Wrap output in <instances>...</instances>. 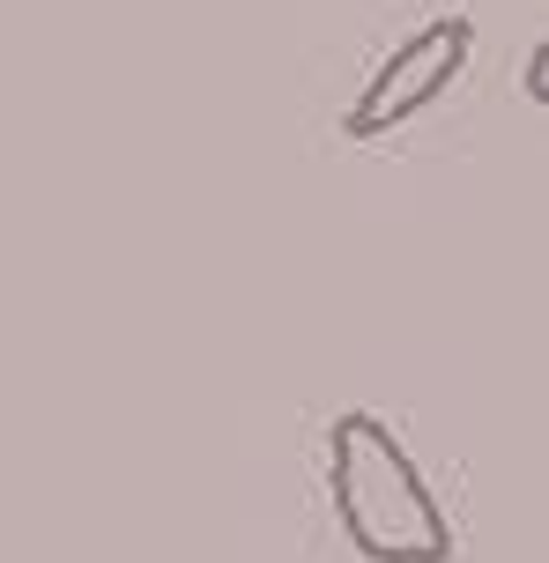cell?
Instances as JSON below:
<instances>
[{
  "instance_id": "cell-1",
  "label": "cell",
  "mask_w": 549,
  "mask_h": 563,
  "mask_svg": "<svg viewBox=\"0 0 549 563\" xmlns=\"http://www.w3.org/2000/svg\"><path fill=\"white\" fill-rule=\"evenodd\" d=\"M327 497L364 563H453V519L372 408H349L327 430Z\"/></svg>"
},
{
  "instance_id": "cell-2",
  "label": "cell",
  "mask_w": 549,
  "mask_h": 563,
  "mask_svg": "<svg viewBox=\"0 0 549 563\" xmlns=\"http://www.w3.org/2000/svg\"><path fill=\"white\" fill-rule=\"evenodd\" d=\"M468 53H475V23L468 15H431L424 30H408L402 45L372 67V82L356 89V104L342 112V134L349 141H386L416 112H431L438 97L461 82Z\"/></svg>"
},
{
  "instance_id": "cell-3",
  "label": "cell",
  "mask_w": 549,
  "mask_h": 563,
  "mask_svg": "<svg viewBox=\"0 0 549 563\" xmlns=\"http://www.w3.org/2000/svg\"><path fill=\"white\" fill-rule=\"evenodd\" d=\"M527 97H535V104H549V53H542V45L527 53Z\"/></svg>"
}]
</instances>
